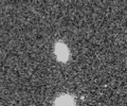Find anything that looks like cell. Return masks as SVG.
<instances>
[{"mask_svg": "<svg viewBox=\"0 0 127 106\" xmlns=\"http://www.w3.org/2000/svg\"><path fill=\"white\" fill-rule=\"evenodd\" d=\"M56 53H57V56L61 58L62 61H65L67 56H68V52L65 48V46H59L56 48Z\"/></svg>", "mask_w": 127, "mask_h": 106, "instance_id": "cell-1", "label": "cell"}, {"mask_svg": "<svg viewBox=\"0 0 127 106\" xmlns=\"http://www.w3.org/2000/svg\"><path fill=\"white\" fill-rule=\"evenodd\" d=\"M57 106H73V102L67 98H62L57 101Z\"/></svg>", "mask_w": 127, "mask_h": 106, "instance_id": "cell-2", "label": "cell"}]
</instances>
